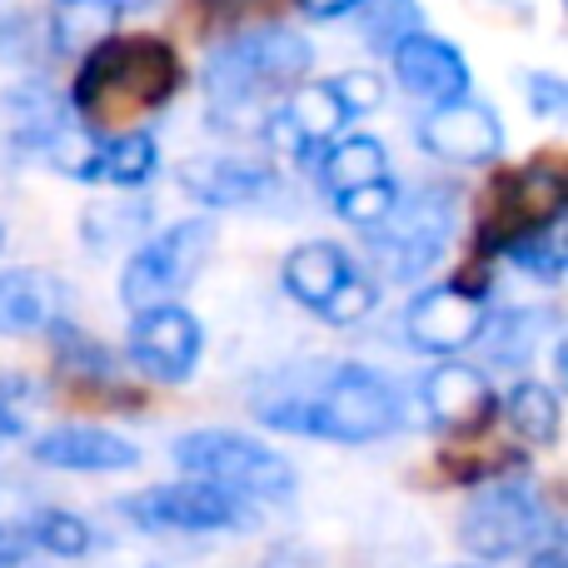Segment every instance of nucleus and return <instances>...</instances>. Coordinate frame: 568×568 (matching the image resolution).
<instances>
[{"label": "nucleus", "mask_w": 568, "mask_h": 568, "mask_svg": "<svg viewBox=\"0 0 568 568\" xmlns=\"http://www.w3.org/2000/svg\"><path fill=\"white\" fill-rule=\"evenodd\" d=\"M170 459L180 474L210 479L220 489L240 494L250 504H280L294 494V469L280 449H270L265 439L240 429H190L170 444Z\"/></svg>", "instance_id": "nucleus-5"}, {"label": "nucleus", "mask_w": 568, "mask_h": 568, "mask_svg": "<svg viewBox=\"0 0 568 568\" xmlns=\"http://www.w3.org/2000/svg\"><path fill=\"white\" fill-rule=\"evenodd\" d=\"M549 324H554L549 310H499V314L489 310V320H484L474 344H484L494 369H529Z\"/></svg>", "instance_id": "nucleus-19"}, {"label": "nucleus", "mask_w": 568, "mask_h": 568, "mask_svg": "<svg viewBox=\"0 0 568 568\" xmlns=\"http://www.w3.org/2000/svg\"><path fill=\"white\" fill-rule=\"evenodd\" d=\"M364 0H300V10L304 16H314V20H339V16H349V10H359Z\"/></svg>", "instance_id": "nucleus-36"}, {"label": "nucleus", "mask_w": 568, "mask_h": 568, "mask_svg": "<svg viewBox=\"0 0 568 568\" xmlns=\"http://www.w3.org/2000/svg\"><path fill=\"white\" fill-rule=\"evenodd\" d=\"M329 85H334V95H339V105L349 110V120L369 115V110L384 105V75L379 70H344V75H334Z\"/></svg>", "instance_id": "nucleus-32"}, {"label": "nucleus", "mask_w": 568, "mask_h": 568, "mask_svg": "<svg viewBox=\"0 0 568 568\" xmlns=\"http://www.w3.org/2000/svg\"><path fill=\"white\" fill-rule=\"evenodd\" d=\"M20 434H26V424H20V414L10 409V404H0V444L20 439Z\"/></svg>", "instance_id": "nucleus-37"}, {"label": "nucleus", "mask_w": 568, "mask_h": 568, "mask_svg": "<svg viewBox=\"0 0 568 568\" xmlns=\"http://www.w3.org/2000/svg\"><path fill=\"white\" fill-rule=\"evenodd\" d=\"M389 60H394L399 85L409 90V95L429 100V105L454 100V95H469V60H464V50L449 45V40H439V36H429V30L399 36L389 45Z\"/></svg>", "instance_id": "nucleus-16"}, {"label": "nucleus", "mask_w": 568, "mask_h": 568, "mask_svg": "<svg viewBox=\"0 0 568 568\" xmlns=\"http://www.w3.org/2000/svg\"><path fill=\"white\" fill-rule=\"evenodd\" d=\"M215 240H220V220L210 215L180 220V225L150 235L140 250H130L125 270H120V304L135 314L150 310V304L180 300L200 280L205 260L215 255Z\"/></svg>", "instance_id": "nucleus-6"}, {"label": "nucleus", "mask_w": 568, "mask_h": 568, "mask_svg": "<svg viewBox=\"0 0 568 568\" xmlns=\"http://www.w3.org/2000/svg\"><path fill=\"white\" fill-rule=\"evenodd\" d=\"M359 10H364V36L379 50H389L399 36L419 30V6L414 0H364Z\"/></svg>", "instance_id": "nucleus-30"}, {"label": "nucleus", "mask_w": 568, "mask_h": 568, "mask_svg": "<svg viewBox=\"0 0 568 568\" xmlns=\"http://www.w3.org/2000/svg\"><path fill=\"white\" fill-rule=\"evenodd\" d=\"M70 304V284L50 270L20 265L0 275V334H40Z\"/></svg>", "instance_id": "nucleus-17"}, {"label": "nucleus", "mask_w": 568, "mask_h": 568, "mask_svg": "<svg viewBox=\"0 0 568 568\" xmlns=\"http://www.w3.org/2000/svg\"><path fill=\"white\" fill-rule=\"evenodd\" d=\"M284 95L290 100L280 105V115L290 120V130L304 140L310 155L320 145H329V140L344 130V120H349V110L339 105V95H334L329 80H300V85H290Z\"/></svg>", "instance_id": "nucleus-21"}, {"label": "nucleus", "mask_w": 568, "mask_h": 568, "mask_svg": "<svg viewBox=\"0 0 568 568\" xmlns=\"http://www.w3.org/2000/svg\"><path fill=\"white\" fill-rule=\"evenodd\" d=\"M419 404L434 419V429L444 434H484L494 419H499V389H494L489 369L464 359H439L419 384Z\"/></svg>", "instance_id": "nucleus-12"}, {"label": "nucleus", "mask_w": 568, "mask_h": 568, "mask_svg": "<svg viewBox=\"0 0 568 568\" xmlns=\"http://www.w3.org/2000/svg\"><path fill=\"white\" fill-rule=\"evenodd\" d=\"M125 0H50V50L55 55H85L105 36H115Z\"/></svg>", "instance_id": "nucleus-20"}, {"label": "nucleus", "mask_w": 568, "mask_h": 568, "mask_svg": "<svg viewBox=\"0 0 568 568\" xmlns=\"http://www.w3.org/2000/svg\"><path fill=\"white\" fill-rule=\"evenodd\" d=\"M180 90V60L160 36H105L85 50V65L70 90V110L90 130H125L155 115Z\"/></svg>", "instance_id": "nucleus-2"}, {"label": "nucleus", "mask_w": 568, "mask_h": 568, "mask_svg": "<svg viewBox=\"0 0 568 568\" xmlns=\"http://www.w3.org/2000/svg\"><path fill=\"white\" fill-rule=\"evenodd\" d=\"M314 65V45L290 26H255L245 36L225 40L205 60V95L220 115L230 110L265 105L270 95H284L300 85Z\"/></svg>", "instance_id": "nucleus-3"}, {"label": "nucleus", "mask_w": 568, "mask_h": 568, "mask_svg": "<svg viewBox=\"0 0 568 568\" xmlns=\"http://www.w3.org/2000/svg\"><path fill=\"white\" fill-rule=\"evenodd\" d=\"M30 559V534L26 524H0V568H16Z\"/></svg>", "instance_id": "nucleus-34"}, {"label": "nucleus", "mask_w": 568, "mask_h": 568, "mask_svg": "<svg viewBox=\"0 0 568 568\" xmlns=\"http://www.w3.org/2000/svg\"><path fill=\"white\" fill-rule=\"evenodd\" d=\"M120 514L145 534H235L255 524L250 499L210 479H195V474H185L180 484H155V489L130 494Z\"/></svg>", "instance_id": "nucleus-8"}, {"label": "nucleus", "mask_w": 568, "mask_h": 568, "mask_svg": "<svg viewBox=\"0 0 568 568\" xmlns=\"http://www.w3.org/2000/svg\"><path fill=\"white\" fill-rule=\"evenodd\" d=\"M160 170V145L150 130H120L105 140V170L100 180H110L115 190H145Z\"/></svg>", "instance_id": "nucleus-26"}, {"label": "nucleus", "mask_w": 568, "mask_h": 568, "mask_svg": "<svg viewBox=\"0 0 568 568\" xmlns=\"http://www.w3.org/2000/svg\"><path fill=\"white\" fill-rule=\"evenodd\" d=\"M374 175H389V155L374 135H344L334 145H324V165H320V180L324 190H349V185H364Z\"/></svg>", "instance_id": "nucleus-24"}, {"label": "nucleus", "mask_w": 568, "mask_h": 568, "mask_svg": "<svg viewBox=\"0 0 568 568\" xmlns=\"http://www.w3.org/2000/svg\"><path fill=\"white\" fill-rule=\"evenodd\" d=\"M40 334L50 339L55 359L65 364L70 374H80V379H110V374H115V354H110L100 339H90L85 329H75L65 314H60V320H50Z\"/></svg>", "instance_id": "nucleus-28"}, {"label": "nucleus", "mask_w": 568, "mask_h": 568, "mask_svg": "<svg viewBox=\"0 0 568 568\" xmlns=\"http://www.w3.org/2000/svg\"><path fill=\"white\" fill-rule=\"evenodd\" d=\"M524 95H529L534 115H564V110H568V85L559 75H549V70L524 75Z\"/></svg>", "instance_id": "nucleus-33"}, {"label": "nucleus", "mask_w": 568, "mask_h": 568, "mask_svg": "<svg viewBox=\"0 0 568 568\" xmlns=\"http://www.w3.org/2000/svg\"><path fill=\"white\" fill-rule=\"evenodd\" d=\"M175 180L195 205H205L210 215L215 210H250L260 200L275 195L280 175L265 165V160H250V155H195V160H180Z\"/></svg>", "instance_id": "nucleus-14"}, {"label": "nucleus", "mask_w": 568, "mask_h": 568, "mask_svg": "<svg viewBox=\"0 0 568 568\" xmlns=\"http://www.w3.org/2000/svg\"><path fill=\"white\" fill-rule=\"evenodd\" d=\"M0 250H6V230H0Z\"/></svg>", "instance_id": "nucleus-38"}, {"label": "nucleus", "mask_w": 568, "mask_h": 568, "mask_svg": "<svg viewBox=\"0 0 568 568\" xmlns=\"http://www.w3.org/2000/svg\"><path fill=\"white\" fill-rule=\"evenodd\" d=\"M130 364H135L145 379L155 384H185L200 369V354H205V329L185 304H150L135 310L130 320V344H125Z\"/></svg>", "instance_id": "nucleus-10"}, {"label": "nucleus", "mask_w": 568, "mask_h": 568, "mask_svg": "<svg viewBox=\"0 0 568 568\" xmlns=\"http://www.w3.org/2000/svg\"><path fill=\"white\" fill-rule=\"evenodd\" d=\"M544 534H549L544 499L524 479H489L484 489H474V499L459 514V544L479 564L519 559Z\"/></svg>", "instance_id": "nucleus-7"}, {"label": "nucleus", "mask_w": 568, "mask_h": 568, "mask_svg": "<svg viewBox=\"0 0 568 568\" xmlns=\"http://www.w3.org/2000/svg\"><path fill=\"white\" fill-rule=\"evenodd\" d=\"M255 419L280 434L329 444H379L404 429V399L369 364H329L320 384L270 379L255 394Z\"/></svg>", "instance_id": "nucleus-1"}, {"label": "nucleus", "mask_w": 568, "mask_h": 568, "mask_svg": "<svg viewBox=\"0 0 568 568\" xmlns=\"http://www.w3.org/2000/svg\"><path fill=\"white\" fill-rule=\"evenodd\" d=\"M494 255H504L514 270H524L539 284H559L568 275V240H564V220H549V225H534L509 235Z\"/></svg>", "instance_id": "nucleus-23"}, {"label": "nucleus", "mask_w": 568, "mask_h": 568, "mask_svg": "<svg viewBox=\"0 0 568 568\" xmlns=\"http://www.w3.org/2000/svg\"><path fill=\"white\" fill-rule=\"evenodd\" d=\"M40 150H45V160L60 170V175L80 180V185L100 180V170H105V135L90 130V125H80V120H65Z\"/></svg>", "instance_id": "nucleus-25"}, {"label": "nucleus", "mask_w": 568, "mask_h": 568, "mask_svg": "<svg viewBox=\"0 0 568 568\" xmlns=\"http://www.w3.org/2000/svg\"><path fill=\"white\" fill-rule=\"evenodd\" d=\"M484 320H489V284L474 280H449V284H429L404 304V339L409 349L449 359L464 354L479 339Z\"/></svg>", "instance_id": "nucleus-9"}, {"label": "nucleus", "mask_w": 568, "mask_h": 568, "mask_svg": "<svg viewBox=\"0 0 568 568\" xmlns=\"http://www.w3.org/2000/svg\"><path fill=\"white\" fill-rule=\"evenodd\" d=\"M394 200H399V185H394L389 175H374V180H364V185L334 190V215H339L344 225H354V230H369V225H379V220L389 215Z\"/></svg>", "instance_id": "nucleus-29"}, {"label": "nucleus", "mask_w": 568, "mask_h": 568, "mask_svg": "<svg viewBox=\"0 0 568 568\" xmlns=\"http://www.w3.org/2000/svg\"><path fill=\"white\" fill-rule=\"evenodd\" d=\"M454 225H459V190L454 185H419L399 200L394 210L369 225V250H374V265H379L384 280L394 284H409V280H424L434 265L444 260L454 240Z\"/></svg>", "instance_id": "nucleus-4"}, {"label": "nucleus", "mask_w": 568, "mask_h": 568, "mask_svg": "<svg viewBox=\"0 0 568 568\" xmlns=\"http://www.w3.org/2000/svg\"><path fill=\"white\" fill-rule=\"evenodd\" d=\"M374 304H379V280H369V275H359V270H354V275L329 294V304L320 310V320H329V324H339V329H344V324L369 320Z\"/></svg>", "instance_id": "nucleus-31"}, {"label": "nucleus", "mask_w": 568, "mask_h": 568, "mask_svg": "<svg viewBox=\"0 0 568 568\" xmlns=\"http://www.w3.org/2000/svg\"><path fill=\"white\" fill-rule=\"evenodd\" d=\"M529 568H568V554H564V544L554 539V534H544L539 544L529 549Z\"/></svg>", "instance_id": "nucleus-35"}, {"label": "nucleus", "mask_w": 568, "mask_h": 568, "mask_svg": "<svg viewBox=\"0 0 568 568\" xmlns=\"http://www.w3.org/2000/svg\"><path fill=\"white\" fill-rule=\"evenodd\" d=\"M349 275H354V260H349V250L334 245V240H304V245H294L290 255H284V270H280L284 294L310 314H320L324 304H329V294Z\"/></svg>", "instance_id": "nucleus-18"}, {"label": "nucleus", "mask_w": 568, "mask_h": 568, "mask_svg": "<svg viewBox=\"0 0 568 568\" xmlns=\"http://www.w3.org/2000/svg\"><path fill=\"white\" fill-rule=\"evenodd\" d=\"M504 409V419H509V429L519 434L529 449H549V444H559V419H564V409H559V394L549 389V384H539V379H519L509 389V399L499 404Z\"/></svg>", "instance_id": "nucleus-22"}, {"label": "nucleus", "mask_w": 568, "mask_h": 568, "mask_svg": "<svg viewBox=\"0 0 568 568\" xmlns=\"http://www.w3.org/2000/svg\"><path fill=\"white\" fill-rule=\"evenodd\" d=\"M419 145L444 165H489L504 150V120L484 100L454 95L419 120Z\"/></svg>", "instance_id": "nucleus-13"}, {"label": "nucleus", "mask_w": 568, "mask_h": 568, "mask_svg": "<svg viewBox=\"0 0 568 568\" xmlns=\"http://www.w3.org/2000/svg\"><path fill=\"white\" fill-rule=\"evenodd\" d=\"M26 534H30V549L50 554V559H85L90 544H95L90 524L70 509H36L26 519Z\"/></svg>", "instance_id": "nucleus-27"}, {"label": "nucleus", "mask_w": 568, "mask_h": 568, "mask_svg": "<svg viewBox=\"0 0 568 568\" xmlns=\"http://www.w3.org/2000/svg\"><path fill=\"white\" fill-rule=\"evenodd\" d=\"M564 210H568V175L554 160H534V165L499 180L494 205H489V215H484V245H489V255H494V250L509 235H519V230L564 220Z\"/></svg>", "instance_id": "nucleus-11"}, {"label": "nucleus", "mask_w": 568, "mask_h": 568, "mask_svg": "<svg viewBox=\"0 0 568 568\" xmlns=\"http://www.w3.org/2000/svg\"><path fill=\"white\" fill-rule=\"evenodd\" d=\"M30 459L60 474H125L140 464V449L100 424H55L30 444Z\"/></svg>", "instance_id": "nucleus-15"}]
</instances>
